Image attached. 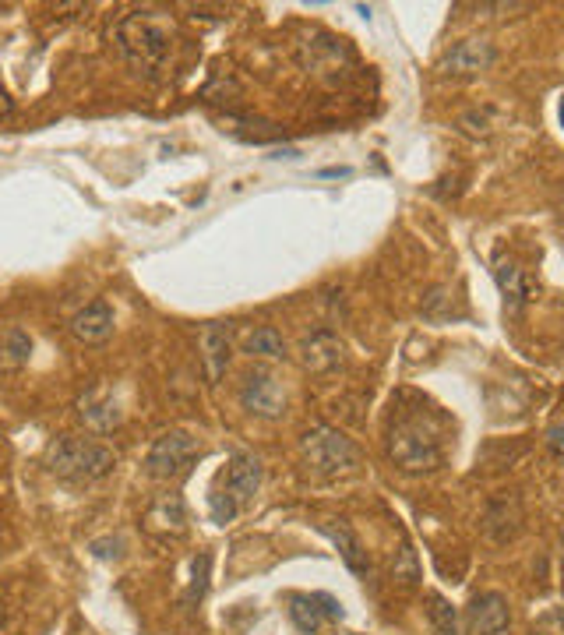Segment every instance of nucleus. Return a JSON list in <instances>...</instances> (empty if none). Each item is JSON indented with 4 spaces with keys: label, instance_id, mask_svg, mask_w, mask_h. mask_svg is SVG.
I'll return each mask as SVG.
<instances>
[{
    "label": "nucleus",
    "instance_id": "obj_1",
    "mask_svg": "<svg viewBox=\"0 0 564 635\" xmlns=\"http://www.w3.org/2000/svg\"><path fill=\"white\" fill-rule=\"evenodd\" d=\"M388 459L409 473L438 470L445 459V438L427 410H406L388 427Z\"/></svg>",
    "mask_w": 564,
    "mask_h": 635
},
{
    "label": "nucleus",
    "instance_id": "obj_2",
    "mask_svg": "<svg viewBox=\"0 0 564 635\" xmlns=\"http://www.w3.org/2000/svg\"><path fill=\"white\" fill-rule=\"evenodd\" d=\"M120 50L131 60L134 68L145 75H156L166 68L173 50V22L156 11H134L131 18H124L117 29Z\"/></svg>",
    "mask_w": 564,
    "mask_h": 635
},
{
    "label": "nucleus",
    "instance_id": "obj_3",
    "mask_svg": "<svg viewBox=\"0 0 564 635\" xmlns=\"http://www.w3.org/2000/svg\"><path fill=\"white\" fill-rule=\"evenodd\" d=\"M46 466L50 473H57L60 480H71V484H89V480H99L117 466V456H113L106 445L89 438H57L46 449Z\"/></svg>",
    "mask_w": 564,
    "mask_h": 635
},
{
    "label": "nucleus",
    "instance_id": "obj_4",
    "mask_svg": "<svg viewBox=\"0 0 564 635\" xmlns=\"http://www.w3.org/2000/svg\"><path fill=\"white\" fill-rule=\"evenodd\" d=\"M258 484H261V459L251 456V452H233L223 470V480H219V491L212 494V519L219 526L233 523L240 516V508L258 494Z\"/></svg>",
    "mask_w": 564,
    "mask_h": 635
},
{
    "label": "nucleus",
    "instance_id": "obj_5",
    "mask_svg": "<svg viewBox=\"0 0 564 635\" xmlns=\"http://www.w3.org/2000/svg\"><path fill=\"white\" fill-rule=\"evenodd\" d=\"M300 452H304V463L311 466L318 477H339L360 466V449L335 427H314L300 441Z\"/></svg>",
    "mask_w": 564,
    "mask_h": 635
},
{
    "label": "nucleus",
    "instance_id": "obj_6",
    "mask_svg": "<svg viewBox=\"0 0 564 635\" xmlns=\"http://www.w3.org/2000/svg\"><path fill=\"white\" fill-rule=\"evenodd\" d=\"M194 456H198V445H194L191 434L170 431V434H163V438H156L145 466H149V473L156 480H173V477H180V473H187V466L194 463Z\"/></svg>",
    "mask_w": 564,
    "mask_h": 635
},
{
    "label": "nucleus",
    "instance_id": "obj_7",
    "mask_svg": "<svg viewBox=\"0 0 564 635\" xmlns=\"http://www.w3.org/2000/svg\"><path fill=\"white\" fill-rule=\"evenodd\" d=\"M240 403L251 410L254 417H279L286 410V392H282L279 378L265 367H251L240 381Z\"/></svg>",
    "mask_w": 564,
    "mask_h": 635
},
{
    "label": "nucleus",
    "instance_id": "obj_8",
    "mask_svg": "<svg viewBox=\"0 0 564 635\" xmlns=\"http://www.w3.org/2000/svg\"><path fill=\"white\" fill-rule=\"evenodd\" d=\"M290 618L304 635H318L342 621V604L328 593H293L290 597Z\"/></svg>",
    "mask_w": 564,
    "mask_h": 635
},
{
    "label": "nucleus",
    "instance_id": "obj_9",
    "mask_svg": "<svg viewBox=\"0 0 564 635\" xmlns=\"http://www.w3.org/2000/svg\"><path fill=\"white\" fill-rule=\"evenodd\" d=\"M512 611L501 593H480L466 607V635H508Z\"/></svg>",
    "mask_w": 564,
    "mask_h": 635
},
{
    "label": "nucleus",
    "instance_id": "obj_10",
    "mask_svg": "<svg viewBox=\"0 0 564 635\" xmlns=\"http://www.w3.org/2000/svg\"><path fill=\"white\" fill-rule=\"evenodd\" d=\"M494 60H498L494 43H487V39H462L438 60V71H445V75H480Z\"/></svg>",
    "mask_w": 564,
    "mask_h": 635
},
{
    "label": "nucleus",
    "instance_id": "obj_11",
    "mask_svg": "<svg viewBox=\"0 0 564 635\" xmlns=\"http://www.w3.org/2000/svg\"><path fill=\"white\" fill-rule=\"evenodd\" d=\"M71 336L78 343H106L113 336V307L106 300H92L71 318Z\"/></svg>",
    "mask_w": 564,
    "mask_h": 635
},
{
    "label": "nucleus",
    "instance_id": "obj_12",
    "mask_svg": "<svg viewBox=\"0 0 564 635\" xmlns=\"http://www.w3.org/2000/svg\"><path fill=\"white\" fill-rule=\"evenodd\" d=\"M300 360H304V367L314 374L335 371V367L342 364L339 336H332V332H314V336L304 339V346H300Z\"/></svg>",
    "mask_w": 564,
    "mask_h": 635
},
{
    "label": "nucleus",
    "instance_id": "obj_13",
    "mask_svg": "<svg viewBox=\"0 0 564 635\" xmlns=\"http://www.w3.org/2000/svg\"><path fill=\"white\" fill-rule=\"evenodd\" d=\"M201 360H205V374L208 381H219L226 371V364H230V336H226L223 325H205L201 329Z\"/></svg>",
    "mask_w": 564,
    "mask_h": 635
},
{
    "label": "nucleus",
    "instance_id": "obj_14",
    "mask_svg": "<svg viewBox=\"0 0 564 635\" xmlns=\"http://www.w3.org/2000/svg\"><path fill=\"white\" fill-rule=\"evenodd\" d=\"M120 417H124V413H120L117 399H113L110 392L96 389L82 399V420L92 431H113V427L120 424Z\"/></svg>",
    "mask_w": 564,
    "mask_h": 635
},
{
    "label": "nucleus",
    "instance_id": "obj_15",
    "mask_svg": "<svg viewBox=\"0 0 564 635\" xmlns=\"http://www.w3.org/2000/svg\"><path fill=\"white\" fill-rule=\"evenodd\" d=\"M149 526L156 533H184L187 526V508L177 494H163V498L152 501L149 508Z\"/></svg>",
    "mask_w": 564,
    "mask_h": 635
},
{
    "label": "nucleus",
    "instance_id": "obj_16",
    "mask_svg": "<svg viewBox=\"0 0 564 635\" xmlns=\"http://www.w3.org/2000/svg\"><path fill=\"white\" fill-rule=\"evenodd\" d=\"M321 533H328V537L335 540V544H339V551H342V561H346L349 568H353V572H357V576H367V558H364V551H360V544H357V537H353V533H349V526L346 523H321Z\"/></svg>",
    "mask_w": 564,
    "mask_h": 635
},
{
    "label": "nucleus",
    "instance_id": "obj_17",
    "mask_svg": "<svg viewBox=\"0 0 564 635\" xmlns=\"http://www.w3.org/2000/svg\"><path fill=\"white\" fill-rule=\"evenodd\" d=\"M494 279H498L501 293H505V300H508L512 307H519L522 300L529 297L526 276H522V269L512 262V258H498V265H494Z\"/></svg>",
    "mask_w": 564,
    "mask_h": 635
},
{
    "label": "nucleus",
    "instance_id": "obj_18",
    "mask_svg": "<svg viewBox=\"0 0 564 635\" xmlns=\"http://www.w3.org/2000/svg\"><path fill=\"white\" fill-rule=\"evenodd\" d=\"M244 350L251 353V357L279 360V357H286V339H282L272 325H261V329H254L244 336Z\"/></svg>",
    "mask_w": 564,
    "mask_h": 635
},
{
    "label": "nucleus",
    "instance_id": "obj_19",
    "mask_svg": "<svg viewBox=\"0 0 564 635\" xmlns=\"http://www.w3.org/2000/svg\"><path fill=\"white\" fill-rule=\"evenodd\" d=\"M427 618H431L434 635H459V614L441 593H427Z\"/></svg>",
    "mask_w": 564,
    "mask_h": 635
},
{
    "label": "nucleus",
    "instance_id": "obj_20",
    "mask_svg": "<svg viewBox=\"0 0 564 635\" xmlns=\"http://www.w3.org/2000/svg\"><path fill=\"white\" fill-rule=\"evenodd\" d=\"M4 353H8V364L11 367L29 364V357H32V336L25 329H11L8 336H4Z\"/></svg>",
    "mask_w": 564,
    "mask_h": 635
},
{
    "label": "nucleus",
    "instance_id": "obj_21",
    "mask_svg": "<svg viewBox=\"0 0 564 635\" xmlns=\"http://www.w3.org/2000/svg\"><path fill=\"white\" fill-rule=\"evenodd\" d=\"M399 558H402V565H392V576L399 579V583H416V558H413V551L409 547H402L399 551Z\"/></svg>",
    "mask_w": 564,
    "mask_h": 635
},
{
    "label": "nucleus",
    "instance_id": "obj_22",
    "mask_svg": "<svg viewBox=\"0 0 564 635\" xmlns=\"http://www.w3.org/2000/svg\"><path fill=\"white\" fill-rule=\"evenodd\" d=\"M208 554H201L198 561H194V583H191V593H187V600H201V593H205V579H208Z\"/></svg>",
    "mask_w": 564,
    "mask_h": 635
},
{
    "label": "nucleus",
    "instance_id": "obj_23",
    "mask_svg": "<svg viewBox=\"0 0 564 635\" xmlns=\"http://www.w3.org/2000/svg\"><path fill=\"white\" fill-rule=\"evenodd\" d=\"M547 445H550V452H554L557 459H564V424H554L547 431Z\"/></svg>",
    "mask_w": 564,
    "mask_h": 635
},
{
    "label": "nucleus",
    "instance_id": "obj_24",
    "mask_svg": "<svg viewBox=\"0 0 564 635\" xmlns=\"http://www.w3.org/2000/svg\"><path fill=\"white\" fill-rule=\"evenodd\" d=\"M11 113V99H8V92L0 89V117H8Z\"/></svg>",
    "mask_w": 564,
    "mask_h": 635
},
{
    "label": "nucleus",
    "instance_id": "obj_25",
    "mask_svg": "<svg viewBox=\"0 0 564 635\" xmlns=\"http://www.w3.org/2000/svg\"><path fill=\"white\" fill-rule=\"evenodd\" d=\"M561 127H564V99H561Z\"/></svg>",
    "mask_w": 564,
    "mask_h": 635
},
{
    "label": "nucleus",
    "instance_id": "obj_26",
    "mask_svg": "<svg viewBox=\"0 0 564 635\" xmlns=\"http://www.w3.org/2000/svg\"><path fill=\"white\" fill-rule=\"evenodd\" d=\"M0 625H4V604H0Z\"/></svg>",
    "mask_w": 564,
    "mask_h": 635
}]
</instances>
